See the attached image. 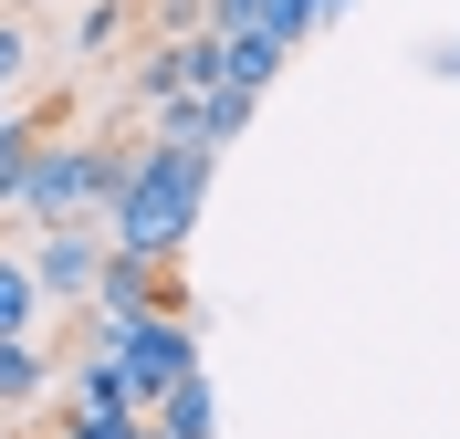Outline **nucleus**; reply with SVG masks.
Listing matches in <instances>:
<instances>
[{
    "mask_svg": "<svg viewBox=\"0 0 460 439\" xmlns=\"http://www.w3.org/2000/svg\"><path fill=\"white\" fill-rule=\"evenodd\" d=\"M209 168L220 157H199V146H137V168H126V189H115L105 209V231L115 251H146V262H178L189 251V231H199V209H209Z\"/></svg>",
    "mask_w": 460,
    "mask_h": 439,
    "instance_id": "obj_1",
    "label": "nucleus"
},
{
    "mask_svg": "<svg viewBox=\"0 0 460 439\" xmlns=\"http://www.w3.org/2000/svg\"><path fill=\"white\" fill-rule=\"evenodd\" d=\"M137 168V146H105V136H53L22 178V220L31 231H63V220H105L115 189Z\"/></svg>",
    "mask_w": 460,
    "mask_h": 439,
    "instance_id": "obj_2",
    "label": "nucleus"
},
{
    "mask_svg": "<svg viewBox=\"0 0 460 439\" xmlns=\"http://www.w3.org/2000/svg\"><path fill=\"white\" fill-rule=\"evenodd\" d=\"M84 346L126 356V377H137L146 408H157L168 387L199 377V324H189V314H126V324H94V314H84Z\"/></svg>",
    "mask_w": 460,
    "mask_h": 439,
    "instance_id": "obj_3",
    "label": "nucleus"
},
{
    "mask_svg": "<svg viewBox=\"0 0 460 439\" xmlns=\"http://www.w3.org/2000/svg\"><path fill=\"white\" fill-rule=\"evenodd\" d=\"M105 262H115V231H105V220H63V231H31V272H42V293H53V303H94Z\"/></svg>",
    "mask_w": 460,
    "mask_h": 439,
    "instance_id": "obj_4",
    "label": "nucleus"
},
{
    "mask_svg": "<svg viewBox=\"0 0 460 439\" xmlns=\"http://www.w3.org/2000/svg\"><path fill=\"white\" fill-rule=\"evenodd\" d=\"M209 84H230L220 31H178V42H157V53L137 63V94H146V105H178V94H209Z\"/></svg>",
    "mask_w": 460,
    "mask_h": 439,
    "instance_id": "obj_5",
    "label": "nucleus"
},
{
    "mask_svg": "<svg viewBox=\"0 0 460 439\" xmlns=\"http://www.w3.org/2000/svg\"><path fill=\"white\" fill-rule=\"evenodd\" d=\"M252 105H261V94H241V84L178 94V105H157V146H199V157H220V146L252 126Z\"/></svg>",
    "mask_w": 460,
    "mask_h": 439,
    "instance_id": "obj_6",
    "label": "nucleus"
},
{
    "mask_svg": "<svg viewBox=\"0 0 460 439\" xmlns=\"http://www.w3.org/2000/svg\"><path fill=\"white\" fill-rule=\"evenodd\" d=\"M63 418H146L137 377H126V356H105V346L74 356V377H63Z\"/></svg>",
    "mask_w": 460,
    "mask_h": 439,
    "instance_id": "obj_7",
    "label": "nucleus"
},
{
    "mask_svg": "<svg viewBox=\"0 0 460 439\" xmlns=\"http://www.w3.org/2000/svg\"><path fill=\"white\" fill-rule=\"evenodd\" d=\"M53 356H42V335H0V418L11 408H42V398H53Z\"/></svg>",
    "mask_w": 460,
    "mask_h": 439,
    "instance_id": "obj_8",
    "label": "nucleus"
},
{
    "mask_svg": "<svg viewBox=\"0 0 460 439\" xmlns=\"http://www.w3.org/2000/svg\"><path fill=\"white\" fill-rule=\"evenodd\" d=\"M146 429H157V439H220V398H209V377L168 387V398L146 408Z\"/></svg>",
    "mask_w": 460,
    "mask_h": 439,
    "instance_id": "obj_9",
    "label": "nucleus"
},
{
    "mask_svg": "<svg viewBox=\"0 0 460 439\" xmlns=\"http://www.w3.org/2000/svg\"><path fill=\"white\" fill-rule=\"evenodd\" d=\"M220 53H230V84H241V94H272L283 63H293V42H283V31H230Z\"/></svg>",
    "mask_w": 460,
    "mask_h": 439,
    "instance_id": "obj_10",
    "label": "nucleus"
},
{
    "mask_svg": "<svg viewBox=\"0 0 460 439\" xmlns=\"http://www.w3.org/2000/svg\"><path fill=\"white\" fill-rule=\"evenodd\" d=\"M42 272H31V251H0V335H42Z\"/></svg>",
    "mask_w": 460,
    "mask_h": 439,
    "instance_id": "obj_11",
    "label": "nucleus"
},
{
    "mask_svg": "<svg viewBox=\"0 0 460 439\" xmlns=\"http://www.w3.org/2000/svg\"><path fill=\"white\" fill-rule=\"evenodd\" d=\"M22 74H31V31H22V22H0V94L22 84Z\"/></svg>",
    "mask_w": 460,
    "mask_h": 439,
    "instance_id": "obj_12",
    "label": "nucleus"
},
{
    "mask_svg": "<svg viewBox=\"0 0 460 439\" xmlns=\"http://www.w3.org/2000/svg\"><path fill=\"white\" fill-rule=\"evenodd\" d=\"M115 42V0H84V22H74V53H105Z\"/></svg>",
    "mask_w": 460,
    "mask_h": 439,
    "instance_id": "obj_13",
    "label": "nucleus"
},
{
    "mask_svg": "<svg viewBox=\"0 0 460 439\" xmlns=\"http://www.w3.org/2000/svg\"><path fill=\"white\" fill-rule=\"evenodd\" d=\"M53 439H146V418H63Z\"/></svg>",
    "mask_w": 460,
    "mask_h": 439,
    "instance_id": "obj_14",
    "label": "nucleus"
},
{
    "mask_svg": "<svg viewBox=\"0 0 460 439\" xmlns=\"http://www.w3.org/2000/svg\"><path fill=\"white\" fill-rule=\"evenodd\" d=\"M335 11H345V0H324V22H335Z\"/></svg>",
    "mask_w": 460,
    "mask_h": 439,
    "instance_id": "obj_15",
    "label": "nucleus"
},
{
    "mask_svg": "<svg viewBox=\"0 0 460 439\" xmlns=\"http://www.w3.org/2000/svg\"><path fill=\"white\" fill-rule=\"evenodd\" d=\"M146 439H157V429H146Z\"/></svg>",
    "mask_w": 460,
    "mask_h": 439,
    "instance_id": "obj_16",
    "label": "nucleus"
}]
</instances>
